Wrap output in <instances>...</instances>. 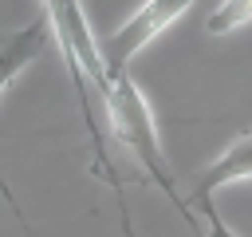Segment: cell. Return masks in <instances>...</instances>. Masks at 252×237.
Wrapping results in <instances>:
<instances>
[{
	"mask_svg": "<svg viewBox=\"0 0 252 237\" xmlns=\"http://www.w3.org/2000/svg\"><path fill=\"white\" fill-rule=\"evenodd\" d=\"M43 16H47V24H51V40H55V47L63 51V63H67L71 83H75V99H79V111H83V126H87V134H91V150H94L91 170L114 190V198H118V213H122V233L134 237L130 213H126V205H122V190H126V182H122V174H118V166H114V158H110V150H106V138H102L98 118H94V107H91V91L102 95L106 83H110L106 63H102V47L94 43V36H91V28H87L83 0H43Z\"/></svg>",
	"mask_w": 252,
	"mask_h": 237,
	"instance_id": "cell-1",
	"label": "cell"
},
{
	"mask_svg": "<svg viewBox=\"0 0 252 237\" xmlns=\"http://www.w3.org/2000/svg\"><path fill=\"white\" fill-rule=\"evenodd\" d=\"M98 99H102V107H106V118H110L114 138L134 154V162L142 166L146 182H154L158 190H165V198H169V201L181 209V217L197 229V213H193V209L185 205V198L177 194L173 170H169V162H165L154 111H150L146 95L138 91V83L130 79V71H110V83H106V91H102Z\"/></svg>",
	"mask_w": 252,
	"mask_h": 237,
	"instance_id": "cell-2",
	"label": "cell"
},
{
	"mask_svg": "<svg viewBox=\"0 0 252 237\" xmlns=\"http://www.w3.org/2000/svg\"><path fill=\"white\" fill-rule=\"evenodd\" d=\"M197 0H146L122 28H114L98 47H102V63H106V75L110 71H126L130 67V59L146 47V43H154L177 16H185L189 8H193Z\"/></svg>",
	"mask_w": 252,
	"mask_h": 237,
	"instance_id": "cell-3",
	"label": "cell"
},
{
	"mask_svg": "<svg viewBox=\"0 0 252 237\" xmlns=\"http://www.w3.org/2000/svg\"><path fill=\"white\" fill-rule=\"evenodd\" d=\"M47 47H51V24H47V16H35V20L24 24L20 32L0 36V95H4L8 83H12L32 59H39ZM0 190H4V198L12 201V190H8L4 178H0Z\"/></svg>",
	"mask_w": 252,
	"mask_h": 237,
	"instance_id": "cell-4",
	"label": "cell"
},
{
	"mask_svg": "<svg viewBox=\"0 0 252 237\" xmlns=\"http://www.w3.org/2000/svg\"><path fill=\"white\" fill-rule=\"evenodd\" d=\"M244 178H252V130H244L240 138H232L224 146V154L205 166V174L193 186V205L205 201V198H213L220 186H232V182H244Z\"/></svg>",
	"mask_w": 252,
	"mask_h": 237,
	"instance_id": "cell-5",
	"label": "cell"
},
{
	"mask_svg": "<svg viewBox=\"0 0 252 237\" xmlns=\"http://www.w3.org/2000/svg\"><path fill=\"white\" fill-rule=\"evenodd\" d=\"M248 20H252V0H220L205 28H209L213 36H228V32L244 28Z\"/></svg>",
	"mask_w": 252,
	"mask_h": 237,
	"instance_id": "cell-6",
	"label": "cell"
},
{
	"mask_svg": "<svg viewBox=\"0 0 252 237\" xmlns=\"http://www.w3.org/2000/svg\"><path fill=\"white\" fill-rule=\"evenodd\" d=\"M197 209H201V217H205V237H236L228 225H224V217L217 213V205H213V198H205V201H197Z\"/></svg>",
	"mask_w": 252,
	"mask_h": 237,
	"instance_id": "cell-7",
	"label": "cell"
}]
</instances>
